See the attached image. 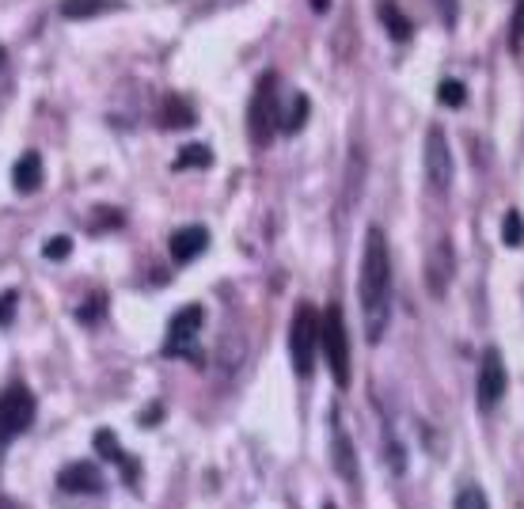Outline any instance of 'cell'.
Returning a JSON list of instances; mask_svg holds the SVG:
<instances>
[{
  "label": "cell",
  "instance_id": "6da1fadb",
  "mask_svg": "<svg viewBox=\"0 0 524 509\" xmlns=\"http://www.w3.org/2000/svg\"><path fill=\"white\" fill-rule=\"evenodd\" d=\"M357 297H361L365 342L376 346V342L388 335V323H392V251H388V236H384L380 225H373L365 232Z\"/></svg>",
  "mask_w": 524,
  "mask_h": 509
},
{
  "label": "cell",
  "instance_id": "7a4b0ae2",
  "mask_svg": "<svg viewBox=\"0 0 524 509\" xmlns=\"http://www.w3.org/2000/svg\"><path fill=\"white\" fill-rule=\"evenodd\" d=\"M281 122V95H278V73H262L255 84V95L247 103V137L255 149H266L278 133Z\"/></svg>",
  "mask_w": 524,
  "mask_h": 509
},
{
  "label": "cell",
  "instance_id": "3957f363",
  "mask_svg": "<svg viewBox=\"0 0 524 509\" xmlns=\"http://www.w3.org/2000/svg\"><path fill=\"white\" fill-rule=\"evenodd\" d=\"M319 350H323V361L331 369L338 388H350V335H346V320H342V308L331 304L323 312V323H319Z\"/></svg>",
  "mask_w": 524,
  "mask_h": 509
},
{
  "label": "cell",
  "instance_id": "277c9868",
  "mask_svg": "<svg viewBox=\"0 0 524 509\" xmlns=\"http://www.w3.org/2000/svg\"><path fill=\"white\" fill-rule=\"evenodd\" d=\"M319 316L312 304H300L293 323H289V358H293V369H297L300 380L312 377L316 369V354H319Z\"/></svg>",
  "mask_w": 524,
  "mask_h": 509
},
{
  "label": "cell",
  "instance_id": "5b68a950",
  "mask_svg": "<svg viewBox=\"0 0 524 509\" xmlns=\"http://www.w3.org/2000/svg\"><path fill=\"white\" fill-rule=\"evenodd\" d=\"M202 323H206V308L202 304H187L179 308L168 323V339H164V354L168 358H190L202 365V354L194 350V342L202 335Z\"/></svg>",
  "mask_w": 524,
  "mask_h": 509
},
{
  "label": "cell",
  "instance_id": "8992f818",
  "mask_svg": "<svg viewBox=\"0 0 524 509\" xmlns=\"http://www.w3.org/2000/svg\"><path fill=\"white\" fill-rule=\"evenodd\" d=\"M35 411L38 407L31 388H23V384L4 388L0 392V445H12L19 434H27L31 422H35Z\"/></svg>",
  "mask_w": 524,
  "mask_h": 509
},
{
  "label": "cell",
  "instance_id": "52a82bcc",
  "mask_svg": "<svg viewBox=\"0 0 524 509\" xmlns=\"http://www.w3.org/2000/svg\"><path fill=\"white\" fill-rule=\"evenodd\" d=\"M426 183H430L433 194H449L452 179H456V164H452V149H449V137L441 126H430L426 130Z\"/></svg>",
  "mask_w": 524,
  "mask_h": 509
},
{
  "label": "cell",
  "instance_id": "ba28073f",
  "mask_svg": "<svg viewBox=\"0 0 524 509\" xmlns=\"http://www.w3.org/2000/svg\"><path fill=\"white\" fill-rule=\"evenodd\" d=\"M509 388V373L506 361H502V350L498 346H487L483 350V361H479V380H475V392H479V407L483 411H494Z\"/></svg>",
  "mask_w": 524,
  "mask_h": 509
},
{
  "label": "cell",
  "instance_id": "9c48e42d",
  "mask_svg": "<svg viewBox=\"0 0 524 509\" xmlns=\"http://www.w3.org/2000/svg\"><path fill=\"white\" fill-rule=\"evenodd\" d=\"M452 274H456V251L445 236L430 247V259H426V289H430L433 301H445V293L452 289Z\"/></svg>",
  "mask_w": 524,
  "mask_h": 509
},
{
  "label": "cell",
  "instance_id": "30bf717a",
  "mask_svg": "<svg viewBox=\"0 0 524 509\" xmlns=\"http://www.w3.org/2000/svg\"><path fill=\"white\" fill-rule=\"evenodd\" d=\"M57 487L65 494H103L107 479H103V472L95 468L92 460H76V464H65L57 472Z\"/></svg>",
  "mask_w": 524,
  "mask_h": 509
},
{
  "label": "cell",
  "instance_id": "8fae6325",
  "mask_svg": "<svg viewBox=\"0 0 524 509\" xmlns=\"http://www.w3.org/2000/svg\"><path fill=\"white\" fill-rule=\"evenodd\" d=\"M206 247H209V232L202 225L179 228V232H171V240H168V251L175 263H194Z\"/></svg>",
  "mask_w": 524,
  "mask_h": 509
},
{
  "label": "cell",
  "instance_id": "7c38bea8",
  "mask_svg": "<svg viewBox=\"0 0 524 509\" xmlns=\"http://www.w3.org/2000/svg\"><path fill=\"white\" fill-rule=\"evenodd\" d=\"M331 460H335V472L350 483V487H361V468H357V449L354 441L346 437L342 426H335V437H331Z\"/></svg>",
  "mask_w": 524,
  "mask_h": 509
},
{
  "label": "cell",
  "instance_id": "4fadbf2b",
  "mask_svg": "<svg viewBox=\"0 0 524 509\" xmlns=\"http://www.w3.org/2000/svg\"><path fill=\"white\" fill-rule=\"evenodd\" d=\"M95 453L103 456V460H111V464H118L130 487L137 483L141 468H137V460H130V453H122V445H118V434H111V430H99V434H95Z\"/></svg>",
  "mask_w": 524,
  "mask_h": 509
},
{
  "label": "cell",
  "instance_id": "5bb4252c",
  "mask_svg": "<svg viewBox=\"0 0 524 509\" xmlns=\"http://www.w3.org/2000/svg\"><path fill=\"white\" fill-rule=\"evenodd\" d=\"M12 187L19 194H35L42 187V156L38 152H23L16 160V168H12Z\"/></svg>",
  "mask_w": 524,
  "mask_h": 509
},
{
  "label": "cell",
  "instance_id": "9a60e30c",
  "mask_svg": "<svg viewBox=\"0 0 524 509\" xmlns=\"http://www.w3.org/2000/svg\"><path fill=\"white\" fill-rule=\"evenodd\" d=\"M126 8L122 0H61V16L65 19H95Z\"/></svg>",
  "mask_w": 524,
  "mask_h": 509
},
{
  "label": "cell",
  "instance_id": "2e32d148",
  "mask_svg": "<svg viewBox=\"0 0 524 509\" xmlns=\"http://www.w3.org/2000/svg\"><path fill=\"white\" fill-rule=\"evenodd\" d=\"M160 126L164 130H187V126H194V107H190L183 95H168L164 111H160Z\"/></svg>",
  "mask_w": 524,
  "mask_h": 509
},
{
  "label": "cell",
  "instance_id": "e0dca14e",
  "mask_svg": "<svg viewBox=\"0 0 524 509\" xmlns=\"http://www.w3.org/2000/svg\"><path fill=\"white\" fill-rule=\"evenodd\" d=\"M380 19H384V27H388V35L395 38V42H407V38L414 35V23L407 16H403V8L395 4V0H380Z\"/></svg>",
  "mask_w": 524,
  "mask_h": 509
},
{
  "label": "cell",
  "instance_id": "ac0fdd59",
  "mask_svg": "<svg viewBox=\"0 0 524 509\" xmlns=\"http://www.w3.org/2000/svg\"><path fill=\"white\" fill-rule=\"evenodd\" d=\"M308 111H312V103H308V95L297 92L293 95V103L281 111V122H278V133H300L304 130V122H308Z\"/></svg>",
  "mask_w": 524,
  "mask_h": 509
},
{
  "label": "cell",
  "instance_id": "d6986e66",
  "mask_svg": "<svg viewBox=\"0 0 524 509\" xmlns=\"http://www.w3.org/2000/svg\"><path fill=\"white\" fill-rule=\"evenodd\" d=\"M361 175H365V152L350 149V175H346V194H342V206L357 202V194H361Z\"/></svg>",
  "mask_w": 524,
  "mask_h": 509
},
{
  "label": "cell",
  "instance_id": "ffe728a7",
  "mask_svg": "<svg viewBox=\"0 0 524 509\" xmlns=\"http://www.w3.org/2000/svg\"><path fill=\"white\" fill-rule=\"evenodd\" d=\"M437 103L441 107H464L468 103V88L460 80H441L437 84Z\"/></svg>",
  "mask_w": 524,
  "mask_h": 509
},
{
  "label": "cell",
  "instance_id": "44dd1931",
  "mask_svg": "<svg viewBox=\"0 0 524 509\" xmlns=\"http://www.w3.org/2000/svg\"><path fill=\"white\" fill-rule=\"evenodd\" d=\"M209 164H213V152L206 145H187L175 160V168H209Z\"/></svg>",
  "mask_w": 524,
  "mask_h": 509
},
{
  "label": "cell",
  "instance_id": "7402d4cb",
  "mask_svg": "<svg viewBox=\"0 0 524 509\" xmlns=\"http://www.w3.org/2000/svg\"><path fill=\"white\" fill-rule=\"evenodd\" d=\"M509 50L521 54L524 50V0L513 4V19H509Z\"/></svg>",
  "mask_w": 524,
  "mask_h": 509
},
{
  "label": "cell",
  "instance_id": "603a6c76",
  "mask_svg": "<svg viewBox=\"0 0 524 509\" xmlns=\"http://www.w3.org/2000/svg\"><path fill=\"white\" fill-rule=\"evenodd\" d=\"M502 240H506V247H521L524 244V221L517 209H509L506 221H502Z\"/></svg>",
  "mask_w": 524,
  "mask_h": 509
},
{
  "label": "cell",
  "instance_id": "cb8c5ba5",
  "mask_svg": "<svg viewBox=\"0 0 524 509\" xmlns=\"http://www.w3.org/2000/svg\"><path fill=\"white\" fill-rule=\"evenodd\" d=\"M437 19L445 23V31H452L456 23H460V0H430Z\"/></svg>",
  "mask_w": 524,
  "mask_h": 509
},
{
  "label": "cell",
  "instance_id": "d4e9b609",
  "mask_svg": "<svg viewBox=\"0 0 524 509\" xmlns=\"http://www.w3.org/2000/svg\"><path fill=\"white\" fill-rule=\"evenodd\" d=\"M456 509H490L483 487H464V491L456 494Z\"/></svg>",
  "mask_w": 524,
  "mask_h": 509
},
{
  "label": "cell",
  "instance_id": "484cf974",
  "mask_svg": "<svg viewBox=\"0 0 524 509\" xmlns=\"http://www.w3.org/2000/svg\"><path fill=\"white\" fill-rule=\"evenodd\" d=\"M42 255H46V259H54V263H61V259H69V255H73V240H69V236H54V240H46Z\"/></svg>",
  "mask_w": 524,
  "mask_h": 509
},
{
  "label": "cell",
  "instance_id": "4316f807",
  "mask_svg": "<svg viewBox=\"0 0 524 509\" xmlns=\"http://www.w3.org/2000/svg\"><path fill=\"white\" fill-rule=\"evenodd\" d=\"M103 304H107V297H103V293H95V297L84 304V308H76V320H80V323H95L99 316H103Z\"/></svg>",
  "mask_w": 524,
  "mask_h": 509
},
{
  "label": "cell",
  "instance_id": "83f0119b",
  "mask_svg": "<svg viewBox=\"0 0 524 509\" xmlns=\"http://www.w3.org/2000/svg\"><path fill=\"white\" fill-rule=\"evenodd\" d=\"M16 301H19L16 289L0 293V327H12V316H16Z\"/></svg>",
  "mask_w": 524,
  "mask_h": 509
},
{
  "label": "cell",
  "instance_id": "f1b7e54d",
  "mask_svg": "<svg viewBox=\"0 0 524 509\" xmlns=\"http://www.w3.org/2000/svg\"><path fill=\"white\" fill-rule=\"evenodd\" d=\"M99 213H103V217L95 221V232H99V228H118L122 225V213H118V209H99Z\"/></svg>",
  "mask_w": 524,
  "mask_h": 509
},
{
  "label": "cell",
  "instance_id": "f546056e",
  "mask_svg": "<svg viewBox=\"0 0 524 509\" xmlns=\"http://www.w3.org/2000/svg\"><path fill=\"white\" fill-rule=\"evenodd\" d=\"M327 8H331V0H312V12H319V16H323Z\"/></svg>",
  "mask_w": 524,
  "mask_h": 509
},
{
  "label": "cell",
  "instance_id": "4dcf8cb0",
  "mask_svg": "<svg viewBox=\"0 0 524 509\" xmlns=\"http://www.w3.org/2000/svg\"><path fill=\"white\" fill-rule=\"evenodd\" d=\"M0 509H23L19 502H12V498H0Z\"/></svg>",
  "mask_w": 524,
  "mask_h": 509
},
{
  "label": "cell",
  "instance_id": "1f68e13d",
  "mask_svg": "<svg viewBox=\"0 0 524 509\" xmlns=\"http://www.w3.org/2000/svg\"><path fill=\"white\" fill-rule=\"evenodd\" d=\"M0 65H4V46H0Z\"/></svg>",
  "mask_w": 524,
  "mask_h": 509
},
{
  "label": "cell",
  "instance_id": "d6a6232c",
  "mask_svg": "<svg viewBox=\"0 0 524 509\" xmlns=\"http://www.w3.org/2000/svg\"><path fill=\"white\" fill-rule=\"evenodd\" d=\"M323 509H338V506H323Z\"/></svg>",
  "mask_w": 524,
  "mask_h": 509
}]
</instances>
